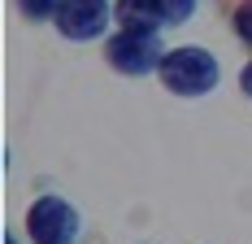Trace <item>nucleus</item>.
I'll return each mask as SVG.
<instances>
[{
  "label": "nucleus",
  "instance_id": "obj_10",
  "mask_svg": "<svg viewBox=\"0 0 252 244\" xmlns=\"http://www.w3.org/2000/svg\"><path fill=\"white\" fill-rule=\"evenodd\" d=\"M4 244H18V240H13V236H4Z\"/></svg>",
  "mask_w": 252,
  "mask_h": 244
},
{
  "label": "nucleus",
  "instance_id": "obj_4",
  "mask_svg": "<svg viewBox=\"0 0 252 244\" xmlns=\"http://www.w3.org/2000/svg\"><path fill=\"white\" fill-rule=\"evenodd\" d=\"M109 22H113V4L109 0H61L57 18H52V26L61 31V40H74V44L100 40Z\"/></svg>",
  "mask_w": 252,
  "mask_h": 244
},
{
  "label": "nucleus",
  "instance_id": "obj_2",
  "mask_svg": "<svg viewBox=\"0 0 252 244\" xmlns=\"http://www.w3.org/2000/svg\"><path fill=\"white\" fill-rule=\"evenodd\" d=\"M26 236H31V244H74L78 240V209L65 196L44 192L26 209Z\"/></svg>",
  "mask_w": 252,
  "mask_h": 244
},
{
  "label": "nucleus",
  "instance_id": "obj_5",
  "mask_svg": "<svg viewBox=\"0 0 252 244\" xmlns=\"http://www.w3.org/2000/svg\"><path fill=\"white\" fill-rule=\"evenodd\" d=\"M113 22L122 31L157 35L165 26V13H161V0H113Z\"/></svg>",
  "mask_w": 252,
  "mask_h": 244
},
{
  "label": "nucleus",
  "instance_id": "obj_3",
  "mask_svg": "<svg viewBox=\"0 0 252 244\" xmlns=\"http://www.w3.org/2000/svg\"><path fill=\"white\" fill-rule=\"evenodd\" d=\"M165 48L157 44V35H144V31H118L104 40V61L109 70L126 74V79H144V74H157Z\"/></svg>",
  "mask_w": 252,
  "mask_h": 244
},
{
  "label": "nucleus",
  "instance_id": "obj_7",
  "mask_svg": "<svg viewBox=\"0 0 252 244\" xmlns=\"http://www.w3.org/2000/svg\"><path fill=\"white\" fill-rule=\"evenodd\" d=\"M57 4L61 0H18V9H22L31 22H52L57 18Z\"/></svg>",
  "mask_w": 252,
  "mask_h": 244
},
{
  "label": "nucleus",
  "instance_id": "obj_9",
  "mask_svg": "<svg viewBox=\"0 0 252 244\" xmlns=\"http://www.w3.org/2000/svg\"><path fill=\"white\" fill-rule=\"evenodd\" d=\"M239 87H244V96L252 100V61L244 66V70H239Z\"/></svg>",
  "mask_w": 252,
  "mask_h": 244
},
{
  "label": "nucleus",
  "instance_id": "obj_1",
  "mask_svg": "<svg viewBox=\"0 0 252 244\" xmlns=\"http://www.w3.org/2000/svg\"><path fill=\"white\" fill-rule=\"evenodd\" d=\"M157 79L165 92L174 96H209L222 79V66L209 48H196V44H183V48H165L161 66H157Z\"/></svg>",
  "mask_w": 252,
  "mask_h": 244
},
{
  "label": "nucleus",
  "instance_id": "obj_6",
  "mask_svg": "<svg viewBox=\"0 0 252 244\" xmlns=\"http://www.w3.org/2000/svg\"><path fill=\"white\" fill-rule=\"evenodd\" d=\"M230 31H235L239 44H248V48H252V0H239V9L230 13Z\"/></svg>",
  "mask_w": 252,
  "mask_h": 244
},
{
  "label": "nucleus",
  "instance_id": "obj_8",
  "mask_svg": "<svg viewBox=\"0 0 252 244\" xmlns=\"http://www.w3.org/2000/svg\"><path fill=\"white\" fill-rule=\"evenodd\" d=\"M161 13H165V26H183L196 13V0H161Z\"/></svg>",
  "mask_w": 252,
  "mask_h": 244
}]
</instances>
